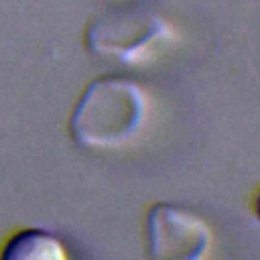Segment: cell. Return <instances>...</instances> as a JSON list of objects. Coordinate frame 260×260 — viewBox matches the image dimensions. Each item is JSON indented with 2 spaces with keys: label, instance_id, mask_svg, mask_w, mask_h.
<instances>
[{
  "label": "cell",
  "instance_id": "cell-1",
  "mask_svg": "<svg viewBox=\"0 0 260 260\" xmlns=\"http://www.w3.org/2000/svg\"><path fill=\"white\" fill-rule=\"evenodd\" d=\"M148 112V93L140 83L102 75L91 79L77 98L69 116V134L89 150H120L144 130Z\"/></svg>",
  "mask_w": 260,
  "mask_h": 260
},
{
  "label": "cell",
  "instance_id": "cell-2",
  "mask_svg": "<svg viewBox=\"0 0 260 260\" xmlns=\"http://www.w3.org/2000/svg\"><path fill=\"white\" fill-rule=\"evenodd\" d=\"M173 26L142 8H122L95 16L83 35L87 51L126 65H144L173 41Z\"/></svg>",
  "mask_w": 260,
  "mask_h": 260
},
{
  "label": "cell",
  "instance_id": "cell-3",
  "mask_svg": "<svg viewBox=\"0 0 260 260\" xmlns=\"http://www.w3.org/2000/svg\"><path fill=\"white\" fill-rule=\"evenodd\" d=\"M142 236L150 260H207L213 248L209 223L193 209L169 201L148 207Z\"/></svg>",
  "mask_w": 260,
  "mask_h": 260
},
{
  "label": "cell",
  "instance_id": "cell-4",
  "mask_svg": "<svg viewBox=\"0 0 260 260\" xmlns=\"http://www.w3.org/2000/svg\"><path fill=\"white\" fill-rule=\"evenodd\" d=\"M0 260H69V254L53 232L20 228L2 242Z\"/></svg>",
  "mask_w": 260,
  "mask_h": 260
},
{
  "label": "cell",
  "instance_id": "cell-5",
  "mask_svg": "<svg viewBox=\"0 0 260 260\" xmlns=\"http://www.w3.org/2000/svg\"><path fill=\"white\" fill-rule=\"evenodd\" d=\"M254 211H256V215L260 219V189L256 191V197H254Z\"/></svg>",
  "mask_w": 260,
  "mask_h": 260
}]
</instances>
